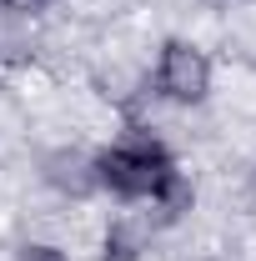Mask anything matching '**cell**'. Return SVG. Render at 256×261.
Masks as SVG:
<instances>
[{"label":"cell","mask_w":256,"mask_h":261,"mask_svg":"<svg viewBox=\"0 0 256 261\" xmlns=\"http://www.w3.org/2000/svg\"><path fill=\"white\" fill-rule=\"evenodd\" d=\"M176 176L181 171L171 161V151L146 130H136V136L116 141L111 151L96 156V181L106 191H116L121 201H161Z\"/></svg>","instance_id":"cell-1"},{"label":"cell","mask_w":256,"mask_h":261,"mask_svg":"<svg viewBox=\"0 0 256 261\" xmlns=\"http://www.w3.org/2000/svg\"><path fill=\"white\" fill-rule=\"evenodd\" d=\"M156 91L166 100H176V106L206 100V91H211V61L196 45H186V40H166L161 61H156Z\"/></svg>","instance_id":"cell-2"},{"label":"cell","mask_w":256,"mask_h":261,"mask_svg":"<svg viewBox=\"0 0 256 261\" xmlns=\"http://www.w3.org/2000/svg\"><path fill=\"white\" fill-rule=\"evenodd\" d=\"M20 261H65V256L56 251V246H25V251H20Z\"/></svg>","instance_id":"cell-3"},{"label":"cell","mask_w":256,"mask_h":261,"mask_svg":"<svg viewBox=\"0 0 256 261\" xmlns=\"http://www.w3.org/2000/svg\"><path fill=\"white\" fill-rule=\"evenodd\" d=\"M25 5H45V0H25Z\"/></svg>","instance_id":"cell-4"}]
</instances>
